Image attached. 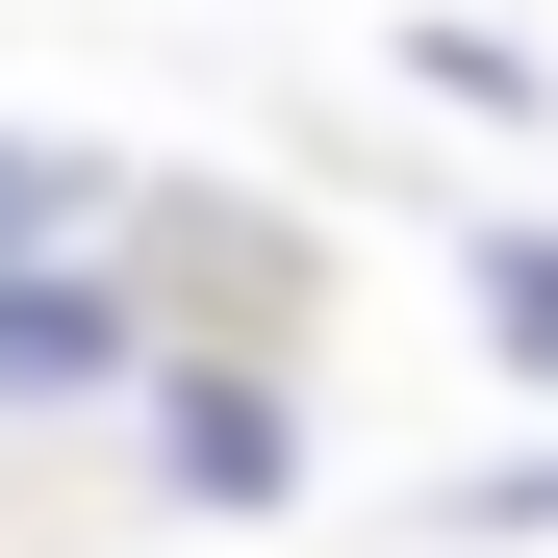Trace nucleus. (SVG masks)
<instances>
[{
    "label": "nucleus",
    "instance_id": "3",
    "mask_svg": "<svg viewBox=\"0 0 558 558\" xmlns=\"http://www.w3.org/2000/svg\"><path fill=\"white\" fill-rule=\"evenodd\" d=\"M51 254H128V153H51V128H0V279H51Z\"/></svg>",
    "mask_w": 558,
    "mask_h": 558
},
{
    "label": "nucleus",
    "instance_id": "6",
    "mask_svg": "<svg viewBox=\"0 0 558 558\" xmlns=\"http://www.w3.org/2000/svg\"><path fill=\"white\" fill-rule=\"evenodd\" d=\"M457 533H558V432L508 457V483H457Z\"/></svg>",
    "mask_w": 558,
    "mask_h": 558
},
{
    "label": "nucleus",
    "instance_id": "2",
    "mask_svg": "<svg viewBox=\"0 0 558 558\" xmlns=\"http://www.w3.org/2000/svg\"><path fill=\"white\" fill-rule=\"evenodd\" d=\"M128 381H153V279H128V254L0 279V407H128Z\"/></svg>",
    "mask_w": 558,
    "mask_h": 558
},
{
    "label": "nucleus",
    "instance_id": "4",
    "mask_svg": "<svg viewBox=\"0 0 558 558\" xmlns=\"http://www.w3.org/2000/svg\"><path fill=\"white\" fill-rule=\"evenodd\" d=\"M407 76H432V102H457V128H533V102H558V76H533L508 26H407Z\"/></svg>",
    "mask_w": 558,
    "mask_h": 558
},
{
    "label": "nucleus",
    "instance_id": "5",
    "mask_svg": "<svg viewBox=\"0 0 558 558\" xmlns=\"http://www.w3.org/2000/svg\"><path fill=\"white\" fill-rule=\"evenodd\" d=\"M457 279H483V330H508L533 381H558V229H483V254H457Z\"/></svg>",
    "mask_w": 558,
    "mask_h": 558
},
{
    "label": "nucleus",
    "instance_id": "1",
    "mask_svg": "<svg viewBox=\"0 0 558 558\" xmlns=\"http://www.w3.org/2000/svg\"><path fill=\"white\" fill-rule=\"evenodd\" d=\"M128 407H153V457H178V508H305V381H279V355L204 330V355H153Z\"/></svg>",
    "mask_w": 558,
    "mask_h": 558
}]
</instances>
